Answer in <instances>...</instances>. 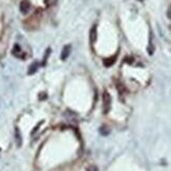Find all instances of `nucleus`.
I'll return each mask as SVG.
<instances>
[{
    "label": "nucleus",
    "instance_id": "3",
    "mask_svg": "<svg viewBox=\"0 0 171 171\" xmlns=\"http://www.w3.org/2000/svg\"><path fill=\"white\" fill-rule=\"evenodd\" d=\"M30 8V3L28 0H22L20 3V11L22 14H27Z\"/></svg>",
    "mask_w": 171,
    "mask_h": 171
},
{
    "label": "nucleus",
    "instance_id": "6",
    "mask_svg": "<svg viewBox=\"0 0 171 171\" xmlns=\"http://www.w3.org/2000/svg\"><path fill=\"white\" fill-rule=\"evenodd\" d=\"M116 60H117V56H112L110 57V58H106L104 59V65L106 67H110L111 65H113L116 63Z\"/></svg>",
    "mask_w": 171,
    "mask_h": 171
},
{
    "label": "nucleus",
    "instance_id": "12",
    "mask_svg": "<svg viewBox=\"0 0 171 171\" xmlns=\"http://www.w3.org/2000/svg\"><path fill=\"white\" fill-rule=\"evenodd\" d=\"M87 171H98V168L96 167V166H89V167L87 168Z\"/></svg>",
    "mask_w": 171,
    "mask_h": 171
},
{
    "label": "nucleus",
    "instance_id": "8",
    "mask_svg": "<svg viewBox=\"0 0 171 171\" xmlns=\"http://www.w3.org/2000/svg\"><path fill=\"white\" fill-rule=\"evenodd\" d=\"M21 52V49H20V47H19V45H15V47H14V49H13V55L14 56H16V57H20V54Z\"/></svg>",
    "mask_w": 171,
    "mask_h": 171
},
{
    "label": "nucleus",
    "instance_id": "1",
    "mask_svg": "<svg viewBox=\"0 0 171 171\" xmlns=\"http://www.w3.org/2000/svg\"><path fill=\"white\" fill-rule=\"evenodd\" d=\"M111 108V97L107 91L103 93V112L108 113Z\"/></svg>",
    "mask_w": 171,
    "mask_h": 171
},
{
    "label": "nucleus",
    "instance_id": "9",
    "mask_svg": "<svg viewBox=\"0 0 171 171\" xmlns=\"http://www.w3.org/2000/svg\"><path fill=\"white\" fill-rule=\"evenodd\" d=\"M56 2H57V0H45V4H46V6H52V5H55L56 4Z\"/></svg>",
    "mask_w": 171,
    "mask_h": 171
},
{
    "label": "nucleus",
    "instance_id": "7",
    "mask_svg": "<svg viewBox=\"0 0 171 171\" xmlns=\"http://www.w3.org/2000/svg\"><path fill=\"white\" fill-rule=\"evenodd\" d=\"M38 68H39V63L38 62H33L32 64L30 65V67H28L27 74H34L37 71H38Z\"/></svg>",
    "mask_w": 171,
    "mask_h": 171
},
{
    "label": "nucleus",
    "instance_id": "11",
    "mask_svg": "<svg viewBox=\"0 0 171 171\" xmlns=\"http://www.w3.org/2000/svg\"><path fill=\"white\" fill-rule=\"evenodd\" d=\"M100 132L102 133L103 135H108V133H109V130H108V129H106V130H105V127H102V128L100 129Z\"/></svg>",
    "mask_w": 171,
    "mask_h": 171
},
{
    "label": "nucleus",
    "instance_id": "14",
    "mask_svg": "<svg viewBox=\"0 0 171 171\" xmlns=\"http://www.w3.org/2000/svg\"><path fill=\"white\" fill-rule=\"evenodd\" d=\"M140 1H143V0H140Z\"/></svg>",
    "mask_w": 171,
    "mask_h": 171
},
{
    "label": "nucleus",
    "instance_id": "13",
    "mask_svg": "<svg viewBox=\"0 0 171 171\" xmlns=\"http://www.w3.org/2000/svg\"><path fill=\"white\" fill-rule=\"evenodd\" d=\"M168 17H169V18H171V6L169 8V12H168Z\"/></svg>",
    "mask_w": 171,
    "mask_h": 171
},
{
    "label": "nucleus",
    "instance_id": "10",
    "mask_svg": "<svg viewBox=\"0 0 171 171\" xmlns=\"http://www.w3.org/2000/svg\"><path fill=\"white\" fill-rule=\"evenodd\" d=\"M49 52H50V49H47V50H46V52H45V56H44V58H43V63H42L43 65H45V63H46V58H49Z\"/></svg>",
    "mask_w": 171,
    "mask_h": 171
},
{
    "label": "nucleus",
    "instance_id": "5",
    "mask_svg": "<svg viewBox=\"0 0 171 171\" xmlns=\"http://www.w3.org/2000/svg\"><path fill=\"white\" fill-rule=\"evenodd\" d=\"M97 38H98L97 27H96V26H93V28H91L90 32H89V39H90V42L95 43L96 41H97Z\"/></svg>",
    "mask_w": 171,
    "mask_h": 171
},
{
    "label": "nucleus",
    "instance_id": "4",
    "mask_svg": "<svg viewBox=\"0 0 171 171\" xmlns=\"http://www.w3.org/2000/svg\"><path fill=\"white\" fill-rule=\"evenodd\" d=\"M15 141H16V144L18 147L22 145V138H21V133L18 127H16V129H15Z\"/></svg>",
    "mask_w": 171,
    "mask_h": 171
},
{
    "label": "nucleus",
    "instance_id": "2",
    "mask_svg": "<svg viewBox=\"0 0 171 171\" xmlns=\"http://www.w3.org/2000/svg\"><path fill=\"white\" fill-rule=\"evenodd\" d=\"M71 46L69 44L65 45L64 47L62 49V52H61V60H66L68 58V56L71 55Z\"/></svg>",
    "mask_w": 171,
    "mask_h": 171
}]
</instances>
